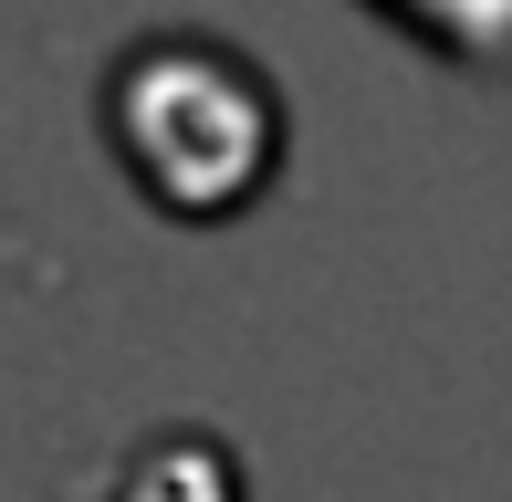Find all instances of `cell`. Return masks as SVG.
Segmentation results:
<instances>
[{
  "instance_id": "cell-2",
  "label": "cell",
  "mask_w": 512,
  "mask_h": 502,
  "mask_svg": "<svg viewBox=\"0 0 512 502\" xmlns=\"http://www.w3.org/2000/svg\"><path fill=\"white\" fill-rule=\"evenodd\" d=\"M377 11H398L418 42H439L471 74H512V0H377Z\"/></svg>"
},
{
  "instance_id": "cell-1",
  "label": "cell",
  "mask_w": 512,
  "mask_h": 502,
  "mask_svg": "<svg viewBox=\"0 0 512 502\" xmlns=\"http://www.w3.org/2000/svg\"><path fill=\"white\" fill-rule=\"evenodd\" d=\"M105 136L136 168V189L178 220H220L283 157V95L220 32H147L105 74Z\"/></svg>"
}]
</instances>
